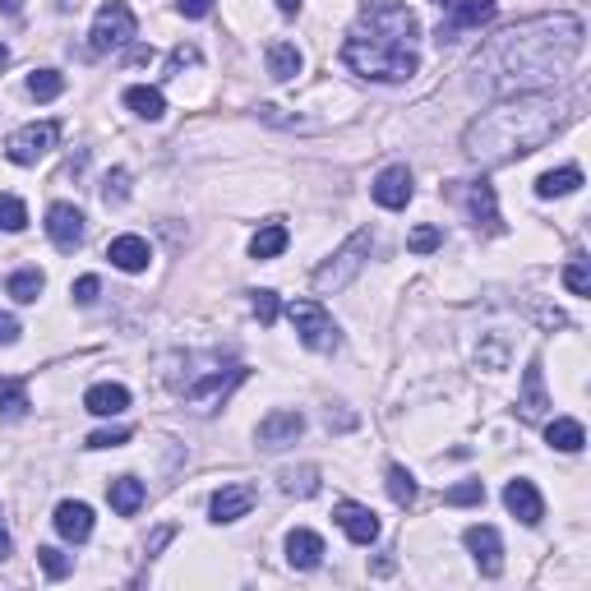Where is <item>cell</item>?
<instances>
[{
  "label": "cell",
  "instance_id": "obj_1",
  "mask_svg": "<svg viewBox=\"0 0 591 591\" xmlns=\"http://www.w3.org/2000/svg\"><path fill=\"white\" fill-rule=\"evenodd\" d=\"M582 51V19L578 14H541L522 19L481 51L476 70L485 74V93H531L541 84H555Z\"/></svg>",
  "mask_w": 591,
  "mask_h": 591
},
{
  "label": "cell",
  "instance_id": "obj_2",
  "mask_svg": "<svg viewBox=\"0 0 591 591\" xmlns=\"http://www.w3.org/2000/svg\"><path fill=\"white\" fill-rule=\"evenodd\" d=\"M559 125H564V102L545 93H518L499 107L481 111L462 134V148H467L471 162L499 167V162H513V157H527L541 144H550Z\"/></svg>",
  "mask_w": 591,
  "mask_h": 591
},
{
  "label": "cell",
  "instance_id": "obj_3",
  "mask_svg": "<svg viewBox=\"0 0 591 591\" xmlns=\"http://www.w3.org/2000/svg\"><path fill=\"white\" fill-rule=\"evenodd\" d=\"M416 14L407 5L379 0L361 14V24L351 28V37L342 42V61L347 70L379 79V84H398L416 74Z\"/></svg>",
  "mask_w": 591,
  "mask_h": 591
},
{
  "label": "cell",
  "instance_id": "obj_4",
  "mask_svg": "<svg viewBox=\"0 0 591 591\" xmlns=\"http://www.w3.org/2000/svg\"><path fill=\"white\" fill-rule=\"evenodd\" d=\"M370 245H374L370 231H356V236H351V241L342 245V250L333 254L324 268H319V273H314V291H324V296H328V291L347 287V282L365 268V259H370Z\"/></svg>",
  "mask_w": 591,
  "mask_h": 591
},
{
  "label": "cell",
  "instance_id": "obj_5",
  "mask_svg": "<svg viewBox=\"0 0 591 591\" xmlns=\"http://www.w3.org/2000/svg\"><path fill=\"white\" fill-rule=\"evenodd\" d=\"M287 314H291V328L301 333V342L310 351H338L342 333H338V324H333V314L319 301H291Z\"/></svg>",
  "mask_w": 591,
  "mask_h": 591
},
{
  "label": "cell",
  "instance_id": "obj_6",
  "mask_svg": "<svg viewBox=\"0 0 591 591\" xmlns=\"http://www.w3.org/2000/svg\"><path fill=\"white\" fill-rule=\"evenodd\" d=\"M93 42L88 47L102 56V51H116V47H125L134 37V10L125 5V0H107L102 10H97V19H93Z\"/></svg>",
  "mask_w": 591,
  "mask_h": 591
},
{
  "label": "cell",
  "instance_id": "obj_7",
  "mask_svg": "<svg viewBox=\"0 0 591 591\" xmlns=\"http://www.w3.org/2000/svg\"><path fill=\"white\" fill-rule=\"evenodd\" d=\"M61 139V125L56 121H42V125H24L19 134H10V144H5V157L19 162V167H33L37 157H47Z\"/></svg>",
  "mask_w": 591,
  "mask_h": 591
},
{
  "label": "cell",
  "instance_id": "obj_8",
  "mask_svg": "<svg viewBox=\"0 0 591 591\" xmlns=\"http://www.w3.org/2000/svg\"><path fill=\"white\" fill-rule=\"evenodd\" d=\"M453 199L458 204H467L471 222L485 231H504V222H499V208H495V185L490 181H453Z\"/></svg>",
  "mask_w": 591,
  "mask_h": 591
},
{
  "label": "cell",
  "instance_id": "obj_9",
  "mask_svg": "<svg viewBox=\"0 0 591 591\" xmlns=\"http://www.w3.org/2000/svg\"><path fill=\"white\" fill-rule=\"evenodd\" d=\"M444 10L448 19L439 24V42H458V33L495 19V0H444Z\"/></svg>",
  "mask_w": 591,
  "mask_h": 591
},
{
  "label": "cell",
  "instance_id": "obj_10",
  "mask_svg": "<svg viewBox=\"0 0 591 591\" xmlns=\"http://www.w3.org/2000/svg\"><path fill=\"white\" fill-rule=\"evenodd\" d=\"M47 236H51L56 250L74 254L79 245H84V213H79L74 204H51L47 208Z\"/></svg>",
  "mask_w": 591,
  "mask_h": 591
},
{
  "label": "cell",
  "instance_id": "obj_11",
  "mask_svg": "<svg viewBox=\"0 0 591 591\" xmlns=\"http://www.w3.org/2000/svg\"><path fill=\"white\" fill-rule=\"evenodd\" d=\"M462 541H467V550L476 555L485 578H499V573H504V545H499L495 527H467L462 531Z\"/></svg>",
  "mask_w": 591,
  "mask_h": 591
},
{
  "label": "cell",
  "instance_id": "obj_12",
  "mask_svg": "<svg viewBox=\"0 0 591 591\" xmlns=\"http://www.w3.org/2000/svg\"><path fill=\"white\" fill-rule=\"evenodd\" d=\"M333 522H338L342 531H347L356 545H370L379 541V518H374L365 504H351V499H342L338 508H333Z\"/></svg>",
  "mask_w": 591,
  "mask_h": 591
},
{
  "label": "cell",
  "instance_id": "obj_13",
  "mask_svg": "<svg viewBox=\"0 0 591 591\" xmlns=\"http://www.w3.org/2000/svg\"><path fill=\"white\" fill-rule=\"evenodd\" d=\"M301 430H305L301 411H273V416L259 421V444H264V448H287V444L301 439Z\"/></svg>",
  "mask_w": 591,
  "mask_h": 591
},
{
  "label": "cell",
  "instance_id": "obj_14",
  "mask_svg": "<svg viewBox=\"0 0 591 591\" xmlns=\"http://www.w3.org/2000/svg\"><path fill=\"white\" fill-rule=\"evenodd\" d=\"M504 504H508V513H513L518 522H527V527H536V522L545 518V504H541V495H536V485L531 481H508Z\"/></svg>",
  "mask_w": 591,
  "mask_h": 591
},
{
  "label": "cell",
  "instance_id": "obj_15",
  "mask_svg": "<svg viewBox=\"0 0 591 591\" xmlns=\"http://www.w3.org/2000/svg\"><path fill=\"white\" fill-rule=\"evenodd\" d=\"M411 171L407 167H388L379 171V181H374V204L384 208H407L411 204Z\"/></svg>",
  "mask_w": 591,
  "mask_h": 591
},
{
  "label": "cell",
  "instance_id": "obj_16",
  "mask_svg": "<svg viewBox=\"0 0 591 591\" xmlns=\"http://www.w3.org/2000/svg\"><path fill=\"white\" fill-rule=\"evenodd\" d=\"M254 499H259V490H254V485H222L218 495H213V522L245 518V513L254 508Z\"/></svg>",
  "mask_w": 591,
  "mask_h": 591
},
{
  "label": "cell",
  "instance_id": "obj_17",
  "mask_svg": "<svg viewBox=\"0 0 591 591\" xmlns=\"http://www.w3.org/2000/svg\"><path fill=\"white\" fill-rule=\"evenodd\" d=\"M56 531H61L65 541H88L93 536V508L88 504H74V499H65V504H56Z\"/></svg>",
  "mask_w": 591,
  "mask_h": 591
},
{
  "label": "cell",
  "instance_id": "obj_18",
  "mask_svg": "<svg viewBox=\"0 0 591 591\" xmlns=\"http://www.w3.org/2000/svg\"><path fill=\"white\" fill-rule=\"evenodd\" d=\"M107 259L116 268H125V273H144L148 259H153V250H148L144 236H116V241L107 245Z\"/></svg>",
  "mask_w": 591,
  "mask_h": 591
},
{
  "label": "cell",
  "instance_id": "obj_19",
  "mask_svg": "<svg viewBox=\"0 0 591 591\" xmlns=\"http://www.w3.org/2000/svg\"><path fill=\"white\" fill-rule=\"evenodd\" d=\"M522 421H541L550 398H545V374H541V361H531L527 374H522Z\"/></svg>",
  "mask_w": 591,
  "mask_h": 591
},
{
  "label": "cell",
  "instance_id": "obj_20",
  "mask_svg": "<svg viewBox=\"0 0 591 591\" xmlns=\"http://www.w3.org/2000/svg\"><path fill=\"white\" fill-rule=\"evenodd\" d=\"M287 559H291V568L310 573V568L324 564V541H319L314 531H291L287 536Z\"/></svg>",
  "mask_w": 591,
  "mask_h": 591
},
{
  "label": "cell",
  "instance_id": "obj_21",
  "mask_svg": "<svg viewBox=\"0 0 591 591\" xmlns=\"http://www.w3.org/2000/svg\"><path fill=\"white\" fill-rule=\"evenodd\" d=\"M84 407L93 411V416H121V411L130 407V393H125L121 384H93L84 393Z\"/></svg>",
  "mask_w": 591,
  "mask_h": 591
},
{
  "label": "cell",
  "instance_id": "obj_22",
  "mask_svg": "<svg viewBox=\"0 0 591 591\" xmlns=\"http://www.w3.org/2000/svg\"><path fill=\"white\" fill-rule=\"evenodd\" d=\"M107 499H111V508H116L121 518H134V513L144 508V481H134V476H116V481L107 485Z\"/></svg>",
  "mask_w": 591,
  "mask_h": 591
},
{
  "label": "cell",
  "instance_id": "obj_23",
  "mask_svg": "<svg viewBox=\"0 0 591 591\" xmlns=\"http://www.w3.org/2000/svg\"><path fill=\"white\" fill-rule=\"evenodd\" d=\"M545 439H550V448H559V453H582V444H587V430H582V421H568V416H559V421L545 425Z\"/></svg>",
  "mask_w": 591,
  "mask_h": 591
},
{
  "label": "cell",
  "instance_id": "obj_24",
  "mask_svg": "<svg viewBox=\"0 0 591 591\" xmlns=\"http://www.w3.org/2000/svg\"><path fill=\"white\" fill-rule=\"evenodd\" d=\"M125 107H130L134 116H144V121H157V116L167 111V97L148 84H134V88H125Z\"/></svg>",
  "mask_w": 591,
  "mask_h": 591
},
{
  "label": "cell",
  "instance_id": "obj_25",
  "mask_svg": "<svg viewBox=\"0 0 591 591\" xmlns=\"http://www.w3.org/2000/svg\"><path fill=\"white\" fill-rule=\"evenodd\" d=\"M287 227H282V222H268V227H259L254 231V241H250V254L254 259H278L282 250H287Z\"/></svg>",
  "mask_w": 591,
  "mask_h": 591
},
{
  "label": "cell",
  "instance_id": "obj_26",
  "mask_svg": "<svg viewBox=\"0 0 591 591\" xmlns=\"http://www.w3.org/2000/svg\"><path fill=\"white\" fill-rule=\"evenodd\" d=\"M268 74L282 79V84L296 79V74H301V51L291 47V42H273V47H268Z\"/></svg>",
  "mask_w": 591,
  "mask_h": 591
},
{
  "label": "cell",
  "instance_id": "obj_27",
  "mask_svg": "<svg viewBox=\"0 0 591 591\" xmlns=\"http://www.w3.org/2000/svg\"><path fill=\"white\" fill-rule=\"evenodd\" d=\"M578 185H582L578 167H559V171H545L541 181H536V194H541V199H559V194H573Z\"/></svg>",
  "mask_w": 591,
  "mask_h": 591
},
{
  "label": "cell",
  "instance_id": "obj_28",
  "mask_svg": "<svg viewBox=\"0 0 591 591\" xmlns=\"http://www.w3.org/2000/svg\"><path fill=\"white\" fill-rule=\"evenodd\" d=\"M388 495H393V504H398V508L416 504V481H411V471L398 467V462L388 467Z\"/></svg>",
  "mask_w": 591,
  "mask_h": 591
},
{
  "label": "cell",
  "instance_id": "obj_29",
  "mask_svg": "<svg viewBox=\"0 0 591 591\" xmlns=\"http://www.w3.org/2000/svg\"><path fill=\"white\" fill-rule=\"evenodd\" d=\"M42 273H37V268H19V273H14L10 278V296L14 301H24V305H33L37 296H42Z\"/></svg>",
  "mask_w": 591,
  "mask_h": 591
},
{
  "label": "cell",
  "instance_id": "obj_30",
  "mask_svg": "<svg viewBox=\"0 0 591 591\" xmlns=\"http://www.w3.org/2000/svg\"><path fill=\"white\" fill-rule=\"evenodd\" d=\"M0 407H5V416H24L28 411V384L24 379H0Z\"/></svg>",
  "mask_w": 591,
  "mask_h": 591
},
{
  "label": "cell",
  "instance_id": "obj_31",
  "mask_svg": "<svg viewBox=\"0 0 591 591\" xmlns=\"http://www.w3.org/2000/svg\"><path fill=\"white\" fill-rule=\"evenodd\" d=\"M61 88H65V79L56 70H33L28 74V93L37 97V102H51V97H61Z\"/></svg>",
  "mask_w": 591,
  "mask_h": 591
},
{
  "label": "cell",
  "instance_id": "obj_32",
  "mask_svg": "<svg viewBox=\"0 0 591 591\" xmlns=\"http://www.w3.org/2000/svg\"><path fill=\"white\" fill-rule=\"evenodd\" d=\"M282 490H287V495H301V499H310L314 490H319V471H314V467H301V471H282Z\"/></svg>",
  "mask_w": 591,
  "mask_h": 591
},
{
  "label": "cell",
  "instance_id": "obj_33",
  "mask_svg": "<svg viewBox=\"0 0 591 591\" xmlns=\"http://www.w3.org/2000/svg\"><path fill=\"white\" fill-rule=\"evenodd\" d=\"M37 564H42L47 578H70V573H74V559L61 555L56 545H42V550H37Z\"/></svg>",
  "mask_w": 591,
  "mask_h": 591
},
{
  "label": "cell",
  "instance_id": "obj_34",
  "mask_svg": "<svg viewBox=\"0 0 591 591\" xmlns=\"http://www.w3.org/2000/svg\"><path fill=\"white\" fill-rule=\"evenodd\" d=\"M28 227V208L14 194H0V231H24Z\"/></svg>",
  "mask_w": 591,
  "mask_h": 591
},
{
  "label": "cell",
  "instance_id": "obj_35",
  "mask_svg": "<svg viewBox=\"0 0 591 591\" xmlns=\"http://www.w3.org/2000/svg\"><path fill=\"white\" fill-rule=\"evenodd\" d=\"M439 245H444V231L430 227V222H425V227H416L407 236V250L411 254H430V250H439Z\"/></svg>",
  "mask_w": 591,
  "mask_h": 591
},
{
  "label": "cell",
  "instance_id": "obj_36",
  "mask_svg": "<svg viewBox=\"0 0 591 591\" xmlns=\"http://www.w3.org/2000/svg\"><path fill=\"white\" fill-rule=\"evenodd\" d=\"M564 287L573 291V296H591V268H587V259H573V264L564 268Z\"/></svg>",
  "mask_w": 591,
  "mask_h": 591
},
{
  "label": "cell",
  "instance_id": "obj_37",
  "mask_svg": "<svg viewBox=\"0 0 591 591\" xmlns=\"http://www.w3.org/2000/svg\"><path fill=\"white\" fill-rule=\"evenodd\" d=\"M125 194H130V171H125V167L107 171V181H102V199H107V204H125Z\"/></svg>",
  "mask_w": 591,
  "mask_h": 591
},
{
  "label": "cell",
  "instance_id": "obj_38",
  "mask_svg": "<svg viewBox=\"0 0 591 591\" xmlns=\"http://www.w3.org/2000/svg\"><path fill=\"white\" fill-rule=\"evenodd\" d=\"M481 499H485V485L481 481H462V485H453V490H444V504H453V508L481 504Z\"/></svg>",
  "mask_w": 591,
  "mask_h": 591
},
{
  "label": "cell",
  "instance_id": "obj_39",
  "mask_svg": "<svg viewBox=\"0 0 591 591\" xmlns=\"http://www.w3.org/2000/svg\"><path fill=\"white\" fill-rule=\"evenodd\" d=\"M254 319H259V324H273V319H278V296H273V291H254Z\"/></svg>",
  "mask_w": 591,
  "mask_h": 591
},
{
  "label": "cell",
  "instance_id": "obj_40",
  "mask_svg": "<svg viewBox=\"0 0 591 591\" xmlns=\"http://www.w3.org/2000/svg\"><path fill=\"white\" fill-rule=\"evenodd\" d=\"M130 444V430L125 425H116V430H97V435H88V448H121Z\"/></svg>",
  "mask_w": 591,
  "mask_h": 591
},
{
  "label": "cell",
  "instance_id": "obj_41",
  "mask_svg": "<svg viewBox=\"0 0 591 591\" xmlns=\"http://www.w3.org/2000/svg\"><path fill=\"white\" fill-rule=\"evenodd\" d=\"M97 291H102V282L88 273V278L74 282V301H79V305H93V301H97Z\"/></svg>",
  "mask_w": 591,
  "mask_h": 591
},
{
  "label": "cell",
  "instance_id": "obj_42",
  "mask_svg": "<svg viewBox=\"0 0 591 591\" xmlns=\"http://www.w3.org/2000/svg\"><path fill=\"white\" fill-rule=\"evenodd\" d=\"M176 5H181L185 19H204V14L213 10V0H176Z\"/></svg>",
  "mask_w": 591,
  "mask_h": 591
},
{
  "label": "cell",
  "instance_id": "obj_43",
  "mask_svg": "<svg viewBox=\"0 0 591 591\" xmlns=\"http://www.w3.org/2000/svg\"><path fill=\"white\" fill-rule=\"evenodd\" d=\"M171 536H176V527H171V522H167V527H157V531H153V536H148V559H153V555H157V550H162V545H167V541H171Z\"/></svg>",
  "mask_w": 591,
  "mask_h": 591
},
{
  "label": "cell",
  "instance_id": "obj_44",
  "mask_svg": "<svg viewBox=\"0 0 591 591\" xmlns=\"http://www.w3.org/2000/svg\"><path fill=\"white\" fill-rule=\"evenodd\" d=\"M14 338H19V319H14V314H0V347H10Z\"/></svg>",
  "mask_w": 591,
  "mask_h": 591
},
{
  "label": "cell",
  "instance_id": "obj_45",
  "mask_svg": "<svg viewBox=\"0 0 591 591\" xmlns=\"http://www.w3.org/2000/svg\"><path fill=\"white\" fill-rule=\"evenodd\" d=\"M194 61H199V51H194V47H176V51H171V70H185V65H194Z\"/></svg>",
  "mask_w": 591,
  "mask_h": 591
},
{
  "label": "cell",
  "instance_id": "obj_46",
  "mask_svg": "<svg viewBox=\"0 0 591 591\" xmlns=\"http://www.w3.org/2000/svg\"><path fill=\"white\" fill-rule=\"evenodd\" d=\"M10 559V531H5V513H0V564Z\"/></svg>",
  "mask_w": 591,
  "mask_h": 591
},
{
  "label": "cell",
  "instance_id": "obj_47",
  "mask_svg": "<svg viewBox=\"0 0 591 591\" xmlns=\"http://www.w3.org/2000/svg\"><path fill=\"white\" fill-rule=\"evenodd\" d=\"M0 10H5V14H19V10H24V0H0Z\"/></svg>",
  "mask_w": 591,
  "mask_h": 591
},
{
  "label": "cell",
  "instance_id": "obj_48",
  "mask_svg": "<svg viewBox=\"0 0 591 591\" xmlns=\"http://www.w3.org/2000/svg\"><path fill=\"white\" fill-rule=\"evenodd\" d=\"M278 10L282 14H296V10H301V0H278Z\"/></svg>",
  "mask_w": 591,
  "mask_h": 591
},
{
  "label": "cell",
  "instance_id": "obj_49",
  "mask_svg": "<svg viewBox=\"0 0 591 591\" xmlns=\"http://www.w3.org/2000/svg\"><path fill=\"white\" fill-rule=\"evenodd\" d=\"M5 61H10V56H5V47H0V65H5Z\"/></svg>",
  "mask_w": 591,
  "mask_h": 591
},
{
  "label": "cell",
  "instance_id": "obj_50",
  "mask_svg": "<svg viewBox=\"0 0 591 591\" xmlns=\"http://www.w3.org/2000/svg\"><path fill=\"white\" fill-rule=\"evenodd\" d=\"M439 5H444V0H439Z\"/></svg>",
  "mask_w": 591,
  "mask_h": 591
}]
</instances>
